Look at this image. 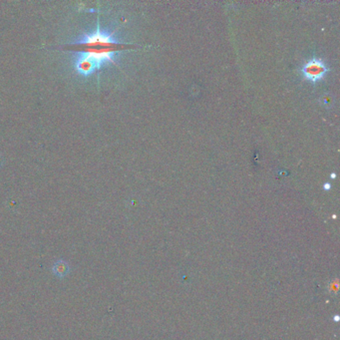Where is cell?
<instances>
[{
  "label": "cell",
  "mask_w": 340,
  "mask_h": 340,
  "mask_svg": "<svg viewBox=\"0 0 340 340\" xmlns=\"http://www.w3.org/2000/svg\"><path fill=\"white\" fill-rule=\"evenodd\" d=\"M331 178H333V179H334V178H335V174H333V175H331Z\"/></svg>",
  "instance_id": "obj_6"
},
{
  "label": "cell",
  "mask_w": 340,
  "mask_h": 340,
  "mask_svg": "<svg viewBox=\"0 0 340 340\" xmlns=\"http://www.w3.org/2000/svg\"><path fill=\"white\" fill-rule=\"evenodd\" d=\"M328 72L326 64L318 58H313L307 61L302 68L303 77L313 83L322 80Z\"/></svg>",
  "instance_id": "obj_2"
},
{
  "label": "cell",
  "mask_w": 340,
  "mask_h": 340,
  "mask_svg": "<svg viewBox=\"0 0 340 340\" xmlns=\"http://www.w3.org/2000/svg\"><path fill=\"white\" fill-rule=\"evenodd\" d=\"M338 319H339L338 316H335V317H334V320H335V321H338Z\"/></svg>",
  "instance_id": "obj_5"
},
{
  "label": "cell",
  "mask_w": 340,
  "mask_h": 340,
  "mask_svg": "<svg viewBox=\"0 0 340 340\" xmlns=\"http://www.w3.org/2000/svg\"><path fill=\"white\" fill-rule=\"evenodd\" d=\"M81 47V49L88 48H123L124 44L115 37L113 32L101 30L100 26L97 25V29L89 34H85L72 43Z\"/></svg>",
  "instance_id": "obj_1"
},
{
  "label": "cell",
  "mask_w": 340,
  "mask_h": 340,
  "mask_svg": "<svg viewBox=\"0 0 340 340\" xmlns=\"http://www.w3.org/2000/svg\"><path fill=\"white\" fill-rule=\"evenodd\" d=\"M330 188H331V186L328 184V183H326V184H324V186H323V189H326V190H328V189H330Z\"/></svg>",
  "instance_id": "obj_4"
},
{
  "label": "cell",
  "mask_w": 340,
  "mask_h": 340,
  "mask_svg": "<svg viewBox=\"0 0 340 340\" xmlns=\"http://www.w3.org/2000/svg\"><path fill=\"white\" fill-rule=\"evenodd\" d=\"M71 271V267L69 264L64 260H57L54 262L51 267V272L54 276L59 279L65 278Z\"/></svg>",
  "instance_id": "obj_3"
}]
</instances>
